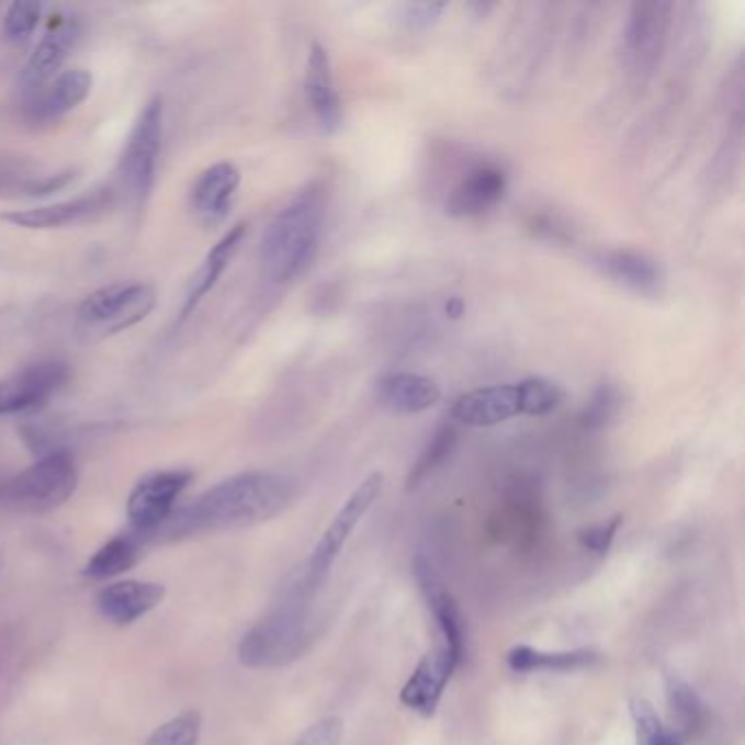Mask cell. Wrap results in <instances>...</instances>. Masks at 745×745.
Wrapping results in <instances>:
<instances>
[{
    "mask_svg": "<svg viewBox=\"0 0 745 745\" xmlns=\"http://www.w3.org/2000/svg\"><path fill=\"white\" fill-rule=\"evenodd\" d=\"M464 311H466V306H464V300H462V297H451V300L447 302V313H449L453 319L462 317Z\"/></svg>",
    "mask_w": 745,
    "mask_h": 745,
    "instance_id": "obj_35",
    "label": "cell"
},
{
    "mask_svg": "<svg viewBox=\"0 0 745 745\" xmlns=\"http://www.w3.org/2000/svg\"><path fill=\"white\" fill-rule=\"evenodd\" d=\"M414 575H416L420 592H422V597H425L429 610L433 612L436 623L442 632L444 647L449 650L453 661L460 665L464 661V652H466V621H464L460 606L455 603L453 595L444 588L442 579L438 577V573L433 571V566L427 557H416Z\"/></svg>",
    "mask_w": 745,
    "mask_h": 745,
    "instance_id": "obj_12",
    "label": "cell"
},
{
    "mask_svg": "<svg viewBox=\"0 0 745 745\" xmlns=\"http://www.w3.org/2000/svg\"><path fill=\"white\" fill-rule=\"evenodd\" d=\"M162 145V101L151 99L138 114L116 167L118 191L134 208H143L151 195Z\"/></svg>",
    "mask_w": 745,
    "mask_h": 745,
    "instance_id": "obj_8",
    "label": "cell"
},
{
    "mask_svg": "<svg viewBox=\"0 0 745 745\" xmlns=\"http://www.w3.org/2000/svg\"><path fill=\"white\" fill-rule=\"evenodd\" d=\"M295 497V479L282 473H239L213 486L184 509L173 511L158 533L169 540H182L200 533L246 529L280 516Z\"/></svg>",
    "mask_w": 745,
    "mask_h": 745,
    "instance_id": "obj_1",
    "label": "cell"
},
{
    "mask_svg": "<svg viewBox=\"0 0 745 745\" xmlns=\"http://www.w3.org/2000/svg\"><path fill=\"white\" fill-rule=\"evenodd\" d=\"M308 601L286 588L282 601L241 639L239 663L248 669H273L300 658L313 636Z\"/></svg>",
    "mask_w": 745,
    "mask_h": 745,
    "instance_id": "obj_4",
    "label": "cell"
},
{
    "mask_svg": "<svg viewBox=\"0 0 745 745\" xmlns=\"http://www.w3.org/2000/svg\"><path fill=\"white\" fill-rule=\"evenodd\" d=\"M597 269L612 282L643 297H661L665 293V271L647 253L636 249H608L597 253Z\"/></svg>",
    "mask_w": 745,
    "mask_h": 745,
    "instance_id": "obj_16",
    "label": "cell"
},
{
    "mask_svg": "<svg viewBox=\"0 0 745 745\" xmlns=\"http://www.w3.org/2000/svg\"><path fill=\"white\" fill-rule=\"evenodd\" d=\"M343 740V722L335 715L311 724L293 745H339Z\"/></svg>",
    "mask_w": 745,
    "mask_h": 745,
    "instance_id": "obj_34",
    "label": "cell"
},
{
    "mask_svg": "<svg viewBox=\"0 0 745 745\" xmlns=\"http://www.w3.org/2000/svg\"><path fill=\"white\" fill-rule=\"evenodd\" d=\"M79 37H81L79 24L75 20H66V22H59L55 29H50L39 39L29 61L24 64L22 77H20L26 99L33 92H37L46 81H50L55 75L61 72V66L72 53V48L77 46Z\"/></svg>",
    "mask_w": 745,
    "mask_h": 745,
    "instance_id": "obj_20",
    "label": "cell"
},
{
    "mask_svg": "<svg viewBox=\"0 0 745 745\" xmlns=\"http://www.w3.org/2000/svg\"><path fill=\"white\" fill-rule=\"evenodd\" d=\"M458 667L460 665L453 661L444 645L436 647L418 663V667L405 682L400 691V702L407 709L420 713L422 718H433L444 696V689Z\"/></svg>",
    "mask_w": 745,
    "mask_h": 745,
    "instance_id": "obj_15",
    "label": "cell"
},
{
    "mask_svg": "<svg viewBox=\"0 0 745 745\" xmlns=\"http://www.w3.org/2000/svg\"><path fill=\"white\" fill-rule=\"evenodd\" d=\"M200 735L202 715L197 711H187L158 726L145 745H197Z\"/></svg>",
    "mask_w": 745,
    "mask_h": 745,
    "instance_id": "obj_29",
    "label": "cell"
},
{
    "mask_svg": "<svg viewBox=\"0 0 745 745\" xmlns=\"http://www.w3.org/2000/svg\"><path fill=\"white\" fill-rule=\"evenodd\" d=\"M193 475L189 471H156L145 475L127 498V516L134 533H158L173 516L176 503L189 488Z\"/></svg>",
    "mask_w": 745,
    "mask_h": 745,
    "instance_id": "obj_10",
    "label": "cell"
},
{
    "mask_svg": "<svg viewBox=\"0 0 745 745\" xmlns=\"http://www.w3.org/2000/svg\"><path fill=\"white\" fill-rule=\"evenodd\" d=\"M92 90V75L86 68H68L46 81L26 99V110L35 121H57L77 110Z\"/></svg>",
    "mask_w": 745,
    "mask_h": 745,
    "instance_id": "obj_22",
    "label": "cell"
},
{
    "mask_svg": "<svg viewBox=\"0 0 745 745\" xmlns=\"http://www.w3.org/2000/svg\"><path fill=\"white\" fill-rule=\"evenodd\" d=\"M623 409V394L614 383H601L586 403L579 420L588 431L606 429Z\"/></svg>",
    "mask_w": 745,
    "mask_h": 745,
    "instance_id": "obj_28",
    "label": "cell"
},
{
    "mask_svg": "<svg viewBox=\"0 0 745 745\" xmlns=\"http://www.w3.org/2000/svg\"><path fill=\"white\" fill-rule=\"evenodd\" d=\"M156 306V291L145 282H116L92 291L75 313V332L94 343L145 321Z\"/></svg>",
    "mask_w": 745,
    "mask_h": 745,
    "instance_id": "obj_5",
    "label": "cell"
},
{
    "mask_svg": "<svg viewBox=\"0 0 745 745\" xmlns=\"http://www.w3.org/2000/svg\"><path fill=\"white\" fill-rule=\"evenodd\" d=\"M143 551V538L138 533H123L108 540L86 564L83 575L103 582L129 571Z\"/></svg>",
    "mask_w": 745,
    "mask_h": 745,
    "instance_id": "obj_25",
    "label": "cell"
},
{
    "mask_svg": "<svg viewBox=\"0 0 745 745\" xmlns=\"http://www.w3.org/2000/svg\"><path fill=\"white\" fill-rule=\"evenodd\" d=\"M630 715H632V722H634L639 745H650L654 737H658L665 731L656 709L645 698H632L630 700Z\"/></svg>",
    "mask_w": 745,
    "mask_h": 745,
    "instance_id": "obj_32",
    "label": "cell"
},
{
    "mask_svg": "<svg viewBox=\"0 0 745 745\" xmlns=\"http://www.w3.org/2000/svg\"><path fill=\"white\" fill-rule=\"evenodd\" d=\"M239 187H241L239 167L228 160L217 162L202 171L200 178L195 180L189 195L191 211L204 226H217L228 217L239 193Z\"/></svg>",
    "mask_w": 745,
    "mask_h": 745,
    "instance_id": "obj_14",
    "label": "cell"
},
{
    "mask_svg": "<svg viewBox=\"0 0 745 745\" xmlns=\"http://www.w3.org/2000/svg\"><path fill=\"white\" fill-rule=\"evenodd\" d=\"M165 595L167 590L162 584L125 579L103 586L97 595V608L110 623L123 628L158 608Z\"/></svg>",
    "mask_w": 745,
    "mask_h": 745,
    "instance_id": "obj_21",
    "label": "cell"
},
{
    "mask_svg": "<svg viewBox=\"0 0 745 745\" xmlns=\"http://www.w3.org/2000/svg\"><path fill=\"white\" fill-rule=\"evenodd\" d=\"M650 745H682L680 744V740L678 737H674L671 733H667V731H663L658 737H654L652 742H650Z\"/></svg>",
    "mask_w": 745,
    "mask_h": 745,
    "instance_id": "obj_36",
    "label": "cell"
},
{
    "mask_svg": "<svg viewBox=\"0 0 745 745\" xmlns=\"http://www.w3.org/2000/svg\"><path fill=\"white\" fill-rule=\"evenodd\" d=\"M621 522H623V518H621V516H614V518H610V520H606V522H599V524H590V527H586V529H579V533H577L579 544H582L584 549H588V551L606 553V551L612 546V542H614V538H617V531H619Z\"/></svg>",
    "mask_w": 745,
    "mask_h": 745,
    "instance_id": "obj_33",
    "label": "cell"
},
{
    "mask_svg": "<svg viewBox=\"0 0 745 745\" xmlns=\"http://www.w3.org/2000/svg\"><path fill=\"white\" fill-rule=\"evenodd\" d=\"M669 2H634L623 29V59L634 75H650L661 64L671 24Z\"/></svg>",
    "mask_w": 745,
    "mask_h": 745,
    "instance_id": "obj_9",
    "label": "cell"
},
{
    "mask_svg": "<svg viewBox=\"0 0 745 745\" xmlns=\"http://www.w3.org/2000/svg\"><path fill=\"white\" fill-rule=\"evenodd\" d=\"M77 479L79 473L75 458L68 451L57 449L2 484L0 500L20 511H50L72 497Z\"/></svg>",
    "mask_w": 745,
    "mask_h": 745,
    "instance_id": "obj_7",
    "label": "cell"
},
{
    "mask_svg": "<svg viewBox=\"0 0 745 745\" xmlns=\"http://www.w3.org/2000/svg\"><path fill=\"white\" fill-rule=\"evenodd\" d=\"M442 398L440 385L425 374L390 372L374 381V400L398 416H416L433 409Z\"/></svg>",
    "mask_w": 745,
    "mask_h": 745,
    "instance_id": "obj_17",
    "label": "cell"
},
{
    "mask_svg": "<svg viewBox=\"0 0 745 745\" xmlns=\"http://www.w3.org/2000/svg\"><path fill=\"white\" fill-rule=\"evenodd\" d=\"M304 88L319 129L326 136H335L343 125V103L337 92L330 55L317 42H313L308 50Z\"/></svg>",
    "mask_w": 745,
    "mask_h": 745,
    "instance_id": "obj_13",
    "label": "cell"
},
{
    "mask_svg": "<svg viewBox=\"0 0 745 745\" xmlns=\"http://www.w3.org/2000/svg\"><path fill=\"white\" fill-rule=\"evenodd\" d=\"M507 193V176L495 165H482L469 171L447 200V215L473 219L497 208Z\"/></svg>",
    "mask_w": 745,
    "mask_h": 745,
    "instance_id": "obj_18",
    "label": "cell"
},
{
    "mask_svg": "<svg viewBox=\"0 0 745 745\" xmlns=\"http://www.w3.org/2000/svg\"><path fill=\"white\" fill-rule=\"evenodd\" d=\"M112 202L110 191H94L88 195H79L75 200L26 208V211H13L2 215L0 219L24 230H53V228H66L81 224L99 213H103Z\"/></svg>",
    "mask_w": 745,
    "mask_h": 745,
    "instance_id": "obj_19",
    "label": "cell"
},
{
    "mask_svg": "<svg viewBox=\"0 0 745 745\" xmlns=\"http://www.w3.org/2000/svg\"><path fill=\"white\" fill-rule=\"evenodd\" d=\"M42 4L39 2H13L7 7L2 18V31L9 42L26 39L39 24Z\"/></svg>",
    "mask_w": 745,
    "mask_h": 745,
    "instance_id": "obj_30",
    "label": "cell"
},
{
    "mask_svg": "<svg viewBox=\"0 0 745 745\" xmlns=\"http://www.w3.org/2000/svg\"><path fill=\"white\" fill-rule=\"evenodd\" d=\"M566 400L560 383L544 376H529L516 383L479 387L453 403V420L473 429L498 427L511 418H544Z\"/></svg>",
    "mask_w": 745,
    "mask_h": 745,
    "instance_id": "obj_3",
    "label": "cell"
},
{
    "mask_svg": "<svg viewBox=\"0 0 745 745\" xmlns=\"http://www.w3.org/2000/svg\"><path fill=\"white\" fill-rule=\"evenodd\" d=\"M447 9V2H405L396 9V20L405 31L422 33L433 29Z\"/></svg>",
    "mask_w": 745,
    "mask_h": 745,
    "instance_id": "obj_31",
    "label": "cell"
},
{
    "mask_svg": "<svg viewBox=\"0 0 745 745\" xmlns=\"http://www.w3.org/2000/svg\"><path fill=\"white\" fill-rule=\"evenodd\" d=\"M324 189L308 184L269 222L260 239V267L267 280L286 284L313 264L324 235Z\"/></svg>",
    "mask_w": 745,
    "mask_h": 745,
    "instance_id": "obj_2",
    "label": "cell"
},
{
    "mask_svg": "<svg viewBox=\"0 0 745 745\" xmlns=\"http://www.w3.org/2000/svg\"><path fill=\"white\" fill-rule=\"evenodd\" d=\"M667 707L674 724L689 737H696L707 726V707L696 689L676 674H669L665 680Z\"/></svg>",
    "mask_w": 745,
    "mask_h": 745,
    "instance_id": "obj_26",
    "label": "cell"
},
{
    "mask_svg": "<svg viewBox=\"0 0 745 745\" xmlns=\"http://www.w3.org/2000/svg\"><path fill=\"white\" fill-rule=\"evenodd\" d=\"M383 493V473H370L348 497V500L339 507L321 538L317 540L304 571L293 582V590H297L302 597L313 599L315 592L321 588L324 579L328 577L330 566L335 564L337 555L341 553L343 544L357 529V524L363 520V516L370 511V507L376 503V498Z\"/></svg>",
    "mask_w": 745,
    "mask_h": 745,
    "instance_id": "obj_6",
    "label": "cell"
},
{
    "mask_svg": "<svg viewBox=\"0 0 745 745\" xmlns=\"http://www.w3.org/2000/svg\"><path fill=\"white\" fill-rule=\"evenodd\" d=\"M68 365L55 359L37 361L0 379V418L26 414L46 405L66 383Z\"/></svg>",
    "mask_w": 745,
    "mask_h": 745,
    "instance_id": "obj_11",
    "label": "cell"
},
{
    "mask_svg": "<svg viewBox=\"0 0 745 745\" xmlns=\"http://www.w3.org/2000/svg\"><path fill=\"white\" fill-rule=\"evenodd\" d=\"M599 654L592 650L542 652L529 645H516L507 652V667L516 674L531 671H579L597 665Z\"/></svg>",
    "mask_w": 745,
    "mask_h": 745,
    "instance_id": "obj_24",
    "label": "cell"
},
{
    "mask_svg": "<svg viewBox=\"0 0 745 745\" xmlns=\"http://www.w3.org/2000/svg\"><path fill=\"white\" fill-rule=\"evenodd\" d=\"M246 233H248V226L237 224L235 228H230L217 241L215 248L206 253L204 262L200 264V269L191 278V284H189V291H187V297H184V304H182V319H187L200 306V302L217 286V282L226 273L228 264L233 262L235 253L241 248Z\"/></svg>",
    "mask_w": 745,
    "mask_h": 745,
    "instance_id": "obj_23",
    "label": "cell"
},
{
    "mask_svg": "<svg viewBox=\"0 0 745 745\" xmlns=\"http://www.w3.org/2000/svg\"><path fill=\"white\" fill-rule=\"evenodd\" d=\"M460 444V433L453 425H444L433 433L425 451L420 453L418 462L411 466L407 475V490H416L420 484H425L436 471H440L458 451Z\"/></svg>",
    "mask_w": 745,
    "mask_h": 745,
    "instance_id": "obj_27",
    "label": "cell"
}]
</instances>
